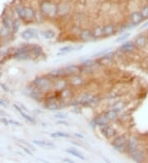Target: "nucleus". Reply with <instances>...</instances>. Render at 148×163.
<instances>
[{"label":"nucleus","mask_w":148,"mask_h":163,"mask_svg":"<svg viewBox=\"0 0 148 163\" xmlns=\"http://www.w3.org/2000/svg\"><path fill=\"white\" fill-rule=\"evenodd\" d=\"M39 12L44 18L57 17V3L53 0H41L39 4Z\"/></svg>","instance_id":"f257e3e1"},{"label":"nucleus","mask_w":148,"mask_h":163,"mask_svg":"<svg viewBox=\"0 0 148 163\" xmlns=\"http://www.w3.org/2000/svg\"><path fill=\"white\" fill-rule=\"evenodd\" d=\"M32 84L38 88L43 94H46L53 90V79L47 76H38L33 80Z\"/></svg>","instance_id":"f03ea898"},{"label":"nucleus","mask_w":148,"mask_h":163,"mask_svg":"<svg viewBox=\"0 0 148 163\" xmlns=\"http://www.w3.org/2000/svg\"><path fill=\"white\" fill-rule=\"evenodd\" d=\"M127 138L125 135H120L114 137L111 142L113 148L120 153H124L127 151Z\"/></svg>","instance_id":"7ed1b4c3"},{"label":"nucleus","mask_w":148,"mask_h":163,"mask_svg":"<svg viewBox=\"0 0 148 163\" xmlns=\"http://www.w3.org/2000/svg\"><path fill=\"white\" fill-rule=\"evenodd\" d=\"M79 106H93L96 104H98L99 98L98 96L91 94V93H84L82 94L80 98L78 100Z\"/></svg>","instance_id":"20e7f679"},{"label":"nucleus","mask_w":148,"mask_h":163,"mask_svg":"<svg viewBox=\"0 0 148 163\" xmlns=\"http://www.w3.org/2000/svg\"><path fill=\"white\" fill-rule=\"evenodd\" d=\"M22 93H23L25 96H29V97H31V99L35 100L36 101H40L41 99H42L43 95H44L42 92H40L38 88H36L33 84L27 86L22 90Z\"/></svg>","instance_id":"39448f33"},{"label":"nucleus","mask_w":148,"mask_h":163,"mask_svg":"<svg viewBox=\"0 0 148 163\" xmlns=\"http://www.w3.org/2000/svg\"><path fill=\"white\" fill-rule=\"evenodd\" d=\"M72 11L71 3L68 0H60L57 3V17H67Z\"/></svg>","instance_id":"423d86ee"},{"label":"nucleus","mask_w":148,"mask_h":163,"mask_svg":"<svg viewBox=\"0 0 148 163\" xmlns=\"http://www.w3.org/2000/svg\"><path fill=\"white\" fill-rule=\"evenodd\" d=\"M68 86H70L72 87H80L85 85L84 78L79 73L72 74L70 76H68Z\"/></svg>","instance_id":"0eeeda50"},{"label":"nucleus","mask_w":148,"mask_h":163,"mask_svg":"<svg viewBox=\"0 0 148 163\" xmlns=\"http://www.w3.org/2000/svg\"><path fill=\"white\" fill-rule=\"evenodd\" d=\"M110 123V121L106 118L105 114H99L97 116H96L95 118H93V120L91 121L90 124L94 128L96 127H105L106 125H109Z\"/></svg>","instance_id":"6e6552de"},{"label":"nucleus","mask_w":148,"mask_h":163,"mask_svg":"<svg viewBox=\"0 0 148 163\" xmlns=\"http://www.w3.org/2000/svg\"><path fill=\"white\" fill-rule=\"evenodd\" d=\"M78 38L82 42H89L94 41L92 36V31L90 28L81 29L78 32Z\"/></svg>","instance_id":"1a4fd4ad"},{"label":"nucleus","mask_w":148,"mask_h":163,"mask_svg":"<svg viewBox=\"0 0 148 163\" xmlns=\"http://www.w3.org/2000/svg\"><path fill=\"white\" fill-rule=\"evenodd\" d=\"M54 82V86H53V90L55 91H62L63 89L66 88L67 86H68V79H66L65 77L64 78H59L57 79H54L53 80Z\"/></svg>","instance_id":"9d476101"},{"label":"nucleus","mask_w":148,"mask_h":163,"mask_svg":"<svg viewBox=\"0 0 148 163\" xmlns=\"http://www.w3.org/2000/svg\"><path fill=\"white\" fill-rule=\"evenodd\" d=\"M36 11L31 5H26L25 7V17L23 21L25 22H32L35 20Z\"/></svg>","instance_id":"9b49d317"},{"label":"nucleus","mask_w":148,"mask_h":163,"mask_svg":"<svg viewBox=\"0 0 148 163\" xmlns=\"http://www.w3.org/2000/svg\"><path fill=\"white\" fill-rule=\"evenodd\" d=\"M100 133L102 134V135L106 138H113L114 137L117 136V131L115 128H113V127H111L110 124L106 125L105 127L100 128Z\"/></svg>","instance_id":"f8f14e48"},{"label":"nucleus","mask_w":148,"mask_h":163,"mask_svg":"<svg viewBox=\"0 0 148 163\" xmlns=\"http://www.w3.org/2000/svg\"><path fill=\"white\" fill-rule=\"evenodd\" d=\"M117 27L113 23H109L103 26V38H109L117 32Z\"/></svg>","instance_id":"ddd939ff"},{"label":"nucleus","mask_w":148,"mask_h":163,"mask_svg":"<svg viewBox=\"0 0 148 163\" xmlns=\"http://www.w3.org/2000/svg\"><path fill=\"white\" fill-rule=\"evenodd\" d=\"M21 38L25 41H30L34 38H38L39 36V32L37 30L34 28H28L25 30L21 33Z\"/></svg>","instance_id":"4468645a"},{"label":"nucleus","mask_w":148,"mask_h":163,"mask_svg":"<svg viewBox=\"0 0 148 163\" xmlns=\"http://www.w3.org/2000/svg\"><path fill=\"white\" fill-rule=\"evenodd\" d=\"M129 20L131 23L134 24L135 26H137L144 21V17L141 14V11H133L129 16Z\"/></svg>","instance_id":"2eb2a0df"},{"label":"nucleus","mask_w":148,"mask_h":163,"mask_svg":"<svg viewBox=\"0 0 148 163\" xmlns=\"http://www.w3.org/2000/svg\"><path fill=\"white\" fill-rule=\"evenodd\" d=\"M129 156L133 160L134 162H142L145 160L144 152L139 148L136 149V150H134L133 152H130Z\"/></svg>","instance_id":"dca6fc26"},{"label":"nucleus","mask_w":148,"mask_h":163,"mask_svg":"<svg viewBox=\"0 0 148 163\" xmlns=\"http://www.w3.org/2000/svg\"><path fill=\"white\" fill-rule=\"evenodd\" d=\"M121 110L122 108H113L111 110H106L104 114L106 118L111 122V121L116 120L119 118V114L121 111Z\"/></svg>","instance_id":"f3484780"},{"label":"nucleus","mask_w":148,"mask_h":163,"mask_svg":"<svg viewBox=\"0 0 148 163\" xmlns=\"http://www.w3.org/2000/svg\"><path fill=\"white\" fill-rule=\"evenodd\" d=\"M138 140L135 138V137H132L130 138H127V153L129 154L130 152H133L134 150L138 148Z\"/></svg>","instance_id":"a211bd4d"},{"label":"nucleus","mask_w":148,"mask_h":163,"mask_svg":"<svg viewBox=\"0 0 148 163\" xmlns=\"http://www.w3.org/2000/svg\"><path fill=\"white\" fill-rule=\"evenodd\" d=\"M48 76H49L50 78H52L53 80H54V79H57V78L67 77L64 69H58L52 70L50 73H49Z\"/></svg>","instance_id":"6ab92c4d"},{"label":"nucleus","mask_w":148,"mask_h":163,"mask_svg":"<svg viewBox=\"0 0 148 163\" xmlns=\"http://www.w3.org/2000/svg\"><path fill=\"white\" fill-rule=\"evenodd\" d=\"M13 107H14L15 109L20 113L21 116H22V118H24L25 120L27 121H28L29 123H31V124H35V120H34V118L32 117V116H31V115H29L27 114L22 109H21V106H19L18 105H17V104H13Z\"/></svg>","instance_id":"aec40b11"},{"label":"nucleus","mask_w":148,"mask_h":163,"mask_svg":"<svg viewBox=\"0 0 148 163\" xmlns=\"http://www.w3.org/2000/svg\"><path fill=\"white\" fill-rule=\"evenodd\" d=\"M25 7L26 5L23 3H17L14 7V12L17 15L18 18H20L22 21L25 17Z\"/></svg>","instance_id":"412c9836"},{"label":"nucleus","mask_w":148,"mask_h":163,"mask_svg":"<svg viewBox=\"0 0 148 163\" xmlns=\"http://www.w3.org/2000/svg\"><path fill=\"white\" fill-rule=\"evenodd\" d=\"M136 45L134 42L132 41H127V42H124L123 44H122L119 46V50L123 52H133L135 49H136Z\"/></svg>","instance_id":"4be33fe9"},{"label":"nucleus","mask_w":148,"mask_h":163,"mask_svg":"<svg viewBox=\"0 0 148 163\" xmlns=\"http://www.w3.org/2000/svg\"><path fill=\"white\" fill-rule=\"evenodd\" d=\"M147 37L143 35H140V36H137L135 41H134V44L136 45V47L137 48H143L147 45Z\"/></svg>","instance_id":"5701e85b"},{"label":"nucleus","mask_w":148,"mask_h":163,"mask_svg":"<svg viewBox=\"0 0 148 163\" xmlns=\"http://www.w3.org/2000/svg\"><path fill=\"white\" fill-rule=\"evenodd\" d=\"M92 36L94 40L103 38V26L98 25L92 29Z\"/></svg>","instance_id":"b1692460"},{"label":"nucleus","mask_w":148,"mask_h":163,"mask_svg":"<svg viewBox=\"0 0 148 163\" xmlns=\"http://www.w3.org/2000/svg\"><path fill=\"white\" fill-rule=\"evenodd\" d=\"M13 20L12 19V17L8 14H4L2 17V24H3V27H6V28L12 30V27H13Z\"/></svg>","instance_id":"393cba45"},{"label":"nucleus","mask_w":148,"mask_h":163,"mask_svg":"<svg viewBox=\"0 0 148 163\" xmlns=\"http://www.w3.org/2000/svg\"><path fill=\"white\" fill-rule=\"evenodd\" d=\"M65 73H66V76H70L72 74H76L79 73V72H81V69L77 66V65H70L68 66L67 68L64 69Z\"/></svg>","instance_id":"a878e982"},{"label":"nucleus","mask_w":148,"mask_h":163,"mask_svg":"<svg viewBox=\"0 0 148 163\" xmlns=\"http://www.w3.org/2000/svg\"><path fill=\"white\" fill-rule=\"evenodd\" d=\"M33 143L42 148H54L55 145L51 142H47V141H43V140H33Z\"/></svg>","instance_id":"bb28decb"},{"label":"nucleus","mask_w":148,"mask_h":163,"mask_svg":"<svg viewBox=\"0 0 148 163\" xmlns=\"http://www.w3.org/2000/svg\"><path fill=\"white\" fill-rule=\"evenodd\" d=\"M59 95H60V99L64 100L65 99L70 98L72 95V92L71 88L67 86L66 88L63 89L62 91H59Z\"/></svg>","instance_id":"cd10ccee"},{"label":"nucleus","mask_w":148,"mask_h":163,"mask_svg":"<svg viewBox=\"0 0 148 163\" xmlns=\"http://www.w3.org/2000/svg\"><path fill=\"white\" fill-rule=\"evenodd\" d=\"M41 36L46 39V40H51V39H54L55 37V32L54 31L51 30V29H47V30H44V31H42L40 32Z\"/></svg>","instance_id":"c85d7f7f"},{"label":"nucleus","mask_w":148,"mask_h":163,"mask_svg":"<svg viewBox=\"0 0 148 163\" xmlns=\"http://www.w3.org/2000/svg\"><path fill=\"white\" fill-rule=\"evenodd\" d=\"M43 53L42 48L38 45H31V55L34 57H40Z\"/></svg>","instance_id":"c756f323"},{"label":"nucleus","mask_w":148,"mask_h":163,"mask_svg":"<svg viewBox=\"0 0 148 163\" xmlns=\"http://www.w3.org/2000/svg\"><path fill=\"white\" fill-rule=\"evenodd\" d=\"M74 50V46H72V45H66V46H64V47H62L61 49H59V51L57 53V55L58 56H62V55H66V54H68V53H70L72 51H73Z\"/></svg>","instance_id":"7c9ffc66"},{"label":"nucleus","mask_w":148,"mask_h":163,"mask_svg":"<svg viewBox=\"0 0 148 163\" xmlns=\"http://www.w3.org/2000/svg\"><path fill=\"white\" fill-rule=\"evenodd\" d=\"M66 152H67L68 153L71 154V155H72V156H76V157H78V158H79V159L82 160V161H85V160H86V157H85V156H83L82 153H80L77 149L68 148L66 150Z\"/></svg>","instance_id":"2f4dec72"},{"label":"nucleus","mask_w":148,"mask_h":163,"mask_svg":"<svg viewBox=\"0 0 148 163\" xmlns=\"http://www.w3.org/2000/svg\"><path fill=\"white\" fill-rule=\"evenodd\" d=\"M21 20L20 18H15L13 21V27H12V32L13 34H16L18 32L19 29L21 27Z\"/></svg>","instance_id":"473e14b6"},{"label":"nucleus","mask_w":148,"mask_h":163,"mask_svg":"<svg viewBox=\"0 0 148 163\" xmlns=\"http://www.w3.org/2000/svg\"><path fill=\"white\" fill-rule=\"evenodd\" d=\"M11 35V30L4 27L0 28V38L2 39H8Z\"/></svg>","instance_id":"72a5a7b5"},{"label":"nucleus","mask_w":148,"mask_h":163,"mask_svg":"<svg viewBox=\"0 0 148 163\" xmlns=\"http://www.w3.org/2000/svg\"><path fill=\"white\" fill-rule=\"evenodd\" d=\"M50 136L52 138H71V136L68 133H65V132H55V133H52L50 134Z\"/></svg>","instance_id":"f704fd0d"},{"label":"nucleus","mask_w":148,"mask_h":163,"mask_svg":"<svg viewBox=\"0 0 148 163\" xmlns=\"http://www.w3.org/2000/svg\"><path fill=\"white\" fill-rule=\"evenodd\" d=\"M140 11H141V14H142L143 17H144V20L148 19V5H145Z\"/></svg>","instance_id":"c9c22d12"},{"label":"nucleus","mask_w":148,"mask_h":163,"mask_svg":"<svg viewBox=\"0 0 148 163\" xmlns=\"http://www.w3.org/2000/svg\"><path fill=\"white\" fill-rule=\"evenodd\" d=\"M130 36V33L129 32H127V33H125L124 35H123V36H121L120 37H119L118 39H117V42H123V41H126L127 38L129 37Z\"/></svg>","instance_id":"e433bc0d"},{"label":"nucleus","mask_w":148,"mask_h":163,"mask_svg":"<svg viewBox=\"0 0 148 163\" xmlns=\"http://www.w3.org/2000/svg\"><path fill=\"white\" fill-rule=\"evenodd\" d=\"M18 146H19V147H20V148H21L22 149V150H23V151H24V152H25L27 154H28V155H30V156H33V153H32V152L30 151L29 148H26V147H23V146H21V145H19V144H18Z\"/></svg>","instance_id":"4c0bfd02"},{"label":"nucleus","mask_w":148,"mask_h":163,"mask_svg":"<svg viewBox=\"0 0 148 163\" xmlns=\"http://www.w3.org/2000/svg\"><path fill=\"white\" fill-rule=\"evenodd\" d=\"M67 117H68L67 114L63 113L56 114L54 115V118H58V119H60V120H64V119H66Z\"/></svg>","instance_id":"58836bf2"},{"label":"nucleus","mask_w":148,"mask_h":163,"mask_svg":"<svg viewBox=\"0 0 148 163\" xmlns=\"http://www.w3.org/2000/svg\"><path fill=\"white\" fill-rule=\"evenodd\" d=\"M0 86L2 87V89L5 92H10V88L8 87V86H7L5 83H0Z\"/></svg>","instance_id":"ea45409f"},{"label":"nucleus","mask_w":148,"mask_h":163,"mask_svg":"<svg viewBox=\"0 0 148 163\" xmlns=\"http://www.w3.org/2000/svg\"><path fill=\"white\" fill-rule=\"evenodd\" d=\"M108 52H110V49H106V50H104L103 51H101V52H99L98 54L96 55V56H102V55H105Z\"/></svg>","instance_id":"a19ab883"},{"label":"nucleus","mask_w":148,"mask_h":163,"mask_svg":"<svg viewBox=\"0 0 148 163\" xmlns=\"http://www.w3.org/2000/svg\"><path fill=\"white\" fill-rule=\"evenodd\" d=\"M9 124H13V125H16V126H21V123H19L18 121H15L13 120H9Z\"/></svg>","instance_id":"79ce46f5"},{"label":"nucleus","mask_w":148,"mask_h":163,"mask_svg":"<svg viewBox=\"0 0 148 163\" xmlns=\"http://www.w3.org/2000/svg\"><path fill=\"white\" fill-rule=\"evenodd\" d=\"M56 124H62V125H65V126H68L69 125V124L68 123V122H66V121L64 120H58L56 122Z\"/></svg>","instance_id":"37998d69"},{"label":"nucleus","mask_w":148,"mask_h":163,"mask_svg":"<svg viewBox=\"0 0 148 163\" xmlns=\"http://www.w3.org/2000/svg\"><path fill=\"white\" fill-rule=\"evenodd\" d=\"M0 120H1V122H2L3 124H4L5 125H8V124H9V121H8V120H7V119H6V118H4V117L1 118V119H0Z\"/></svg>","instance_id":"c03bdc74"},{"label":"nucleus","mask_w":148,"mask_h":163,"mask_svg":"<svg viewBox=\"0 0 148 163\" xmlns=\"http://www.w3.org/2000/svg\"><path fill=\"white\" fill-rule=\"evenodd\" d=\"M74 136H75V137H77V138H82V139H83V138H84V136H82V134H78V133H75V134H74Z\"/></svg>","instance_id":"a18cd8bd"},{"label":"nucleus","mask_w":148,"mask_h":163,"mask_svg":"<svg viewBox=\"0 0 148 163\" xmlns=\"http://www.w3.org/2000/svg\"><path fill=\"white\" fill-rule=\"evenodd\" d=\"M0 106L3 107H7V104H6V102L4 101V100H3L0 99Z\"/></svg>","instance_id":"49530a36"},{"label":"nucleus","mask_w":148,"mask_h":163,"mask_svg":"<svg viewBox=\"0 0 148 163\" xmlns=\"http://www.w3.org/2000/svg\"><path fill=\"white\" fill-rule=\"evenodd\" d=\"M63 162H70V163L73 162V161L71 160V159H69V158H64V159H63Z\"/></svg>","instance_id":"de8ad7c7"},{"label":"nucleus","mask_w":148,"mask_h":163,"mask_svg":"<svg viewBox=\"0 0 148 163\" xmlns=\"http://www.w3.org/2000/svg\"><path fill=\"white\" fill-rule=\"evenodd\" d=\"M21 109H22V110H23L24 111H27V112L28 111V109H27V107L25 106H23V105H21Z\"/></svg>","instance_id":"09e8293b"},{"label":"nucleus","mask_w":148,"mask_h":163,"mask_svg":"<svg viewBox=\"0 0 148 163\" xmlns=\"http://www.w3.org/2000/svg\"><path fill=\"white\" fill-rule=\"evenodd\" d=\"M147 26H148V21H147V22H146V24H144V25L141 27V28H145V27H147Z\"/></svg>","instance_id":"8fccbe9b"},{"label":"nucleus","mask_w":148,"mask_h":163,"mask_svg":"<svg viewBox=\"0 0 148 163\" xmlns=\"http://www.w3.org/2000/svg\"><path fill=\"white\" fill-rule=\"evenodd\" d=\"M1 45H2V43H1V41H0V47H1Z\"/></svg>","instance_id":"3c124183"},{"label":"nucleus","mask_w":148,"mask_h":163,"mask_svg":"<svg viewBox=\"0 0 148 163\" xmlns=\"http://www.w3.org/2000/svg\"><path fill=\"white\" fill-rule=\"evenodd\" d=\"M147 40H148V36H147Z\"/></svg>","instance_id":"603ef678"}]
</instances>
